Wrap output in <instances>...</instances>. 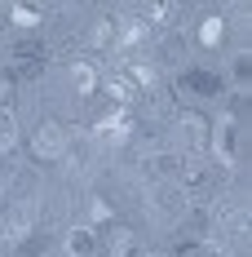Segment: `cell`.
<instances>
[{"mask_svg": "<svg viewBox=\"0 0 252 257\" xmlns=\"http://www.w3.org/2000/svg\"><path fill=\"white\" fill-rule=\"evenodd\" d=\"M40 67H45V45L18 40L14 45V58H9V71L14 76H40Z\"/></svg>", "mask_w": 252, "mask_h": 257, "instance_id": "cell-4", "label": "cell"}, {"mask_svg": "<svg viewBox=\"0 0 252 257\" xmlns=\"http://www.w3.org/2000/svg\"><path fill=\"white\" fill-rule=\"evenodd\" d=\"M128 248H133V235L120 226V231L111 235V257H128Z\"/></svg>", "mask_w": 252, "mask_h": 257, "instance_id": "cell-19", "label": "cell"}, {"mask_svg": "<svg viewBox=\"0 0 252 257\" xmlns=\"http://www.w3.org/2000/svg\"><path fill=\"white\" fill-rule=\"evenodd\" d=\"M98 253V235L89 226H71L67 231V257H93Z\"/></svg>", "mask_w": 252, "mask_h": 257, "instance_id": "cell-8", "label": "cell"}, {"mask_svg": "<svg viewBox=\"0 0 252 257\" xmlns=\"http://www.w3.org/2000/svg\"><path fill=\"white\" fill-rule=\"evenodd\" d=\"M89 213H93V222H102V217H111V208L102 204V200H93V208H89Z\"/></svg>", "mask_w": 252, "mask_h": 257, "instance_id": "cell-22", "label": "cell"}, {"mask_svg": "<svg viewBox=\"0 0 252 257\" xmlns=\"http://www.w3.org/2000/svg\"><path fill=\"white\" fill-rule=\"evenodd\" d=\"M142 257H168V253H142Z\"/></svg>", "mask_w": 252, "mask_h": 257, "instance_id": "cell-23", "label": "cell"}, {"mask_svg": "<svg viewBox=\"0 0 252 257\" xmlns=\"http://www.w3.org/2000/svg\"><path fill=\"white\" fill-rule=\"evenodd\" d=\"M181 53H186V45H181V36H173V40L164 45V58H168V62H181Z\"/></svg>", "mask_w": 252, "mask_h": 257, "instance_id": "cell-21", "label": "cell"}, {"mask_svg": "<svg viewBox=\"0 0 252 257\" xmlns=\"http://www.w3.org/2000/svg\"><path fill=\"white\" fill-rule=\"evenodd\" d=\"M128 80H133V89H137V93H142V89H155V67L137 62V67L128 71Z\"/></svg>", "mask_w": 252, "mask_h": 257, "instance_id": "cell-17", "label": "cell"}, {"mask_svg": "<svg viewBox=\"0 0 252 257\" xmlns=\"http://www.w3.org/2000/svg\"><path fill=\"white\" fill-rule=\"evenodd\" d=\"M173 142H177V151H186V155H203L212 147V124L199 111H181L173 124Z\"/></svg>", "mask_w": 252, "mask_h": 257, "instance_id": "cell-1", "label": "cell"}, {"mask_svg": "<svg viewBox=\"0 0 252 257\" xmlns=\"http://www.w3.org/2000/svg\"><path fill=\"white\" fill-rule=\"evenodd\" d=\"M234 133H239V120H234V115H221V120H217V142H212V151L221 155V160L234 155Z\"/></svg>", "mask_w": 252, "mask_h": 257, "instance_id": "cell-9", "label": "cell"}, {"mask_svg": "<svg viewBox=\"0 0 252 257\" xmlns=\"http://www.w3.org/2000/svg\"><path fill=\"white\" fill-rule=\"evenodd\" d=\"M84 40H89V49H106V45L115 40V27L102 18V23H93V27H89V36H84Z\"/></svg>", "mask_w": 252, "mask_h": 257, "instance_id": "cell-14", "label": "cell"}, {"mask_svg": "<svg viewBox=\"0 0 252 257\" xmlns=\"http://www.w3.org/2000/svg\"><path fill=\"white\" fill-rule=\"evenodd\" d=\"M151 36V27H146V18H133V23L124 27V45H142Z\"/></svg>", "mask_w": 252, "mask_h": 257, "instance_id": "cell-18", "label": "cell"}, {"mask_svg": "<svg viewBox=\"0 0 252 257\" xmlns=\"http://www.w3.org/2000/svg\"><path fill=\"white\" fill-rule=\"evenodd\" d=\"M71 84H76V93H93L98 89V71L89 62H71Z\"/></svg>", "mask_w": 252, "mask_h": 257, "instance_id": "cell-11", "label": "cell"}, {"mask_svg": "<svg viewBox=\"0 0 252 257\" xmlns=\"http://www.w3.org/2000/svg\"><path fill=\"white\" fill-rule=\"evenodd\" d=\"M106 93H111V98H120V102H128L137 89H133V80H128V76H106Z\"/></svg>", "mask_w": 252, "mask_h": 257, "instance_id": "cell-15", "label": "cell"}, {"mask_svg": "<svg viewBox=\"0 0 252 257\" xmlns=\"http://www.w3.org/2000/svg\"><path fill=\"white\" fill-rule=\"evenodd\" d=\"M14 142H18V120H14V111H9V106H0V155L9 151Z\"/></svg>", "mask_w": 252, "mask_h": 257, "instance_id": "cell-12", "label": "cell"}, {"mask_svg": "<svg viewBox=\"0 0 252 257\" xmlns=\"http://www.w3.org/2000/svg\"><path fill=\"white\" fill-rule=\"evenodd\" d=\"M31 151H36V160H62L67 155V128L62 124H40L36 138H31Z\"/></svg>", "mask_w": 252, "mask_h": 257, "instance_id": "cell-3", "label": "cell"}, {"mask_svg": "<svg viewBox=\"0 0 252 257\" xmlns=\"http://www.w3.org/2000/svg\"><path fill=\"white\" fill-rule=\"evenodd\" d=\"M151 169L159 173V182H177V173L186 169V160H181V151H159V155H151Z\"/></svg>", "mask_w": 252, "mask_h": 257, "instance_id": "cell-10", "label": "cell"}, {"mask_svg": "<svg viewBox=\"0 0 252 257\" xmlns=\"http://www.w3.org/2000/svg\"><path fill=\"white\" fill-rule=\"evenodd\" d=\"M151 208H155V217L159 222H181L186 217V191L177 186V182H155L151 186Z\"/></svg>", "mask_w": 252, "mask_h": 257, "instance_id": "cell-2", "label": "cell"}, {"mask_svg": "<svg viewBox=\"0 0 252 257\" xmlns=\"http://www.w3.org/2000/svg\"><path fill=\"white\" fill-rule=\"evenodd\" d=\"M31 213H36L31 204H14L9 213H5V226H0V235H5V239H23L27 226H31Z\"/></svg>", "mask_w": 252, "mask_h": 257, "instance_id": "cell-7", "label": "cell"}, {"mask_svg": "<svg viewBox=\"0 0 252 257\" xmlns=\"http://www.w3.org/2000/svg\"><path fill=\"white\" fill-rule=\"evenodd\" d=\"M230 76H234V84H248V76H252V58H248V53H239V58H234Z\"/></svg>", "mask_w": 252, "mask_h": 257, "instance_id": "cell-20", "label": "cell"}, {"mask_svg": "<svg viewBox=\"0 0 252 257\" xmlns=\"http://www.w3.org/2000/svg\"><path fill=\"white\" fill-rule=\"evenodd\" d=\"M9 23L36 27V23H40V9H31V5H9Z\"/></svg>", "mask_w": 252, "mask_h": 257, "instance_id": "cell-16", "label": "cell"}, {"mask_svg": "<svg viewBox=\"0 0 252 257\" xmlns=\"http://www.w3.org/2000/svg\"><path fill=\"white\" fill-rule=\"evenodd\" d=\"M221 36H226V23H221V18H203V23H199L203 49H217V45H221Z\"/></svg>", "mask_w": 252, "mask_h": 257, "instance_id": "cell-13", "label": "cell"}, {"mask_svg": "<svg viewBox=\"0 0 252 257\" xmlns=\"http://www.w3.org/2000/svg\"><path fill=\"white\" fill-rule=\"evenodd\" d=\"M98 142L111 151V147H124L128 142V124H124V111H111L106 120L98 124Z\"/></svg>", "mask_w": 252, "mask_h": 257, "instance_id": "cell-6", "label": "cell"}, {"mask_svg": "<svg viewBox=\"0 0 252 257\" xmlns=\"http://www.w3.org/2000/svg\"><path fill=\"white\" fill-rule=\"evenodd\" d=\"M186 93H195V98H221L226 93V80L217 76V71H186Z\"/></svg>", "mask_w": 252, "mask_h": 257, "instance_id": "cell-5", "label": "cell"}]
</instances>
